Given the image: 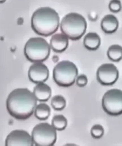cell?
I'll use <instances>...</instances> for the list:
<instances>
[{"label":"cell","mask_w":122,"mask_h":146,"mask_svg":"<svg viewBox=\"0 0 122 146\" xmlns=\"http://www.w3.org/2000/svg\"><path fill=\"white\" fill-rule=\"evenodd\" d=\"M50 108L48 105L44 103H41L36 106L35 116L40 121L46 120L50 114Z\"/></svg>","instance_id":"15"},{"label":"cell","mask_w":122,"mask_h":146,"mask_svg":"<svg viewBox=\"0 0 122 146\" xmlns=\"http://www.w3.org/2000/svg\"><path fill=\"white\" fill-rule=\"evenodd\" d=\"M37 101L33 93L27 88H18L9 94L6 108L11 116L18 120H25L32 115Z\"/></svg>","instance_id":"1"},{"label":"cell","mask_w":122,"mask_h":146,"mask_svg":"<svg viewBox=\"0 0 122 146\" xmlns=\"http://www.w3.org/2000/svg\"><path fill=\"white\" fill-rule=\"evenodd\" d=\"M51 104L52 108L55 110L61 111L65 108L66 105V101L63 96L57 95L52 98Z\"/></svg>","instance_id":"18"},{"label":"cell","mask_w":122,"mask_h":146,"mask_svg":"<svg viewBox=\"0 0 122 146\" xmlns=\"http://www.w3.org/2000/svg\"><path fill=\"white\" fill-rule=\"evenodd\" d=\"M100 44L101 39L97 33H88L84 39V45L89 50H96L99 47Z\"/></svg>","instance_id":"14"},{"label":"cell","mask_w":122,"mask_h":146,"mask_svg":"<svg viewBox=\"0 0 122 146\" xmlns=\"http://www.w3.org/2000/svg\"><path fill=\"white\" fill-rule=\"evenodd\" d=\"M69 44L68 38L63 33H57L52 36L50 40V47L57 53L64 52Z\"/></svg>","instance_id":"11"},{"label":"cell","mask_w":122,"mask_h":146,"mask_svg":"<svg viewBox=\"0 0 122 146\" xmlns=\"http://www.w3.org/2000/svg\"><path fill=\"white\" fill-rule=\"evenodd\" d=\"M60 25V17L55 10L48 7H40L33 14L31 26L38 35L48 36L55 33Z\"/></svg>","instance_id":"2"},{"label":"cell","mask_w":122,"mask_h":146,"mask_svg":"<svg viewBox=\"0 0 122 146\" xmlns=\"http://www.w3.org/2000/svg\"><path fill=\"white\" fill-rule=\"evenodd\" d=\"M107 56L112 61L115 62H119L122 59V47L119 45L110 46L107 50Z\"/></svg>","instance_id":"16"},{"label":"cell","mask_w":122,"mask_h":146,"mask_svg":"<svg viewBox=\"0 0 122 146\" xmlns=\"http://www.w3.org/2000/svg\"><path fill=\"white\" fill-rule=\"evenodd\" d=\"M104 133L103 127L99 124H96L92 127L91 130V135L93 138L96 139H100L102 137Z\"/></svg>","instance_id":"19"},{"label":"cell","mask_w":122,"mask_h":146,"mask_svg":"<svg viewBox=\"0 0 122 146\" xmlns=\"http://www.w3.org/2000/svg\"><path fill=\"white\" fill-rule=\"evenodd\" d=\"M101 27L105 33L112 34L117 30L119 27V21L115 15H107L103 18L101 23Z\"/></svg>","instance_id":"12"},{"label":"cell","mask_w":122,"mask_h":146,"mask_svg":"<svg viewBox=\"0 0 122 146\" xmlns=\"http://www.w3.org/2000/svg\"><path fill=\"white\" fill-rule=\"evenodd\" d=\"M31 136L27 131L16 130L8 135L5 141L6 146H33Z\"/></svg>","instance_id":"9"},{"label":"cell","mask_w":122,"mask_h":146,"mask_svg":"<svg viewBox=\"0 0 122 146\" xmlns=\"http://www.w3.org/2000/svg\"><path fill=\"white\" fill-rule=\"evenodd\" d=\"M77 75L76 66L69 60L60 62L53 70V78L55 83L62 87H69L73 85Z\"/></svg>","instance_id":"5"},{"label":"cell","mask_w":122,"mask_h":146,"mask_svg":"<svg viewBox=\"0 0 122 146\" xmlns=\"http://www.w3.org/2000/svg\"><path fill=\"white\" fill-rule=\"evenodd\" d=\"M6 0H0V4H3L6 2Z\"/></svg>","instance_id":"22"},{"label":"cell","mask_w":122,"mask_h":146,"mask_svg":"<svg viewBox=\"0 0 122 146\" xmlns=\"http://www.w3.org/2000/svg\"><path fill=\"white\" fill-rule=\"evenodd\" d=\"M50 53V47L45 39L40 37L32 38L25 45L24 54L27 60L32 63L43 62Z\"/></svg>","instance_id":"4"},{"label":"cell","mask_w":122,"mask_h":146,"mask_svg":"<svg viewBox=\"0 0 122 146\" xmlns=\"http://www.w3.org/2000/svg\"><path fill=\"white\" fill-rule=\"evenodd\" d=\"M32 139L36 146H52L55 145L57 134L55 128L46 123L38 124L33 129Z\"/></svg>","instance_id":"6"},{"label":"cell","mask_w":122,"mask_h":146,"mask_svg":"<svg viewBox=\"0 0 122 146\" xmlns=\"http://www.w3.org/2000/svg\"><path fill=\"white\" fill-rule=\"evenodd\" d=\"M33 94L38 101L46 102L51 97L52 89L47 84L40 83L35 86Z\"/></svg>","instance_id":"13"},{"label":"cell","mask_w":122,"mask_h":146,"mask_svg":"<svg viewBox=\"0 0 122 146\" xmlns=\"http://www.w3.org/2000/svg\"><path fill=\"white\" fill-rule=\"evenodd\" d=\"M102 108L112 116H119L122 113V91L113 89L107 91L103 96Z\"/></svg>","instance_id":"7"},{"label":"cell","mask_w":122,"mask_h":146,"mask_svg":"<svg viewBox=\"0 0 122 146\" xmlns=\"http://www.w3.org/2000/svg\"><path fill=\"white\" fill-rule=\"evenodd\" d=\"M97 79L104 86L112 85L119 78V71L113 64L106 63L100 66L97 71Z\"/></svg>","instance_id":"8"},{"label":"cell","mask_w":122,"mask_h":146,"mask_svg":"<svg viewBox=\"0 0 122 146\" xmlns=\"http://www.w3.org/2000/svg\"><path fill=\"white\" fill-rule=\"evenodd\" d=\"M28 76L33 83H44L48 80L49 70L48 67L42 62L34 63L30 66L28 71Z\"/></svg>","instance_id":"10"},{"label":"cell","mask_w":122,"mask_h":146,"mask_svg":"<svg viewBox=\"0 0 122 146\" xmlns=\"http://www.w3.org/2000/svg\"><path fill=\"white\" fill-rule=\"evenodd\" d=\"M87 27V21L82 15L69 13L63 18L60 24L61 30L68 38L73 40H80L85 35Z\"/></svg>","instance_id":"3"},{"label":"cell","mask_w":122,"mask_h":146,"mask_svg":"<svg viewBox=\"0 0 122 146\" xmlns=\"http://www.w3.org/2000/svg\"><path fill=\"white\" fill-rule=\"evenodd\" d=\"M52 123L56 130L62 131L67 126V120L64 115H57L52 118Z\"/></svg>","instance_id":"17"},{"label":"cell","mask_w":122,"mask_h":146,"mask_svg":"<svg viewBox=\"0 0 122 146\" xmlns=\"http://www.w3.org/2000/svg\"><path fill=\"white\" fill-rule=\"evenodd\" d=\"M108 7L112 13H119L122 8L121 2L120 0H111Z\"/></svg>","instance_id":"20"},{"label":"cell","mask_w":122,"mask_h":146,"mask_svg":"<svg viewBox=\"0 0 122 146\" xmlns=\"http://www.w3.org/2000/svg\"><path fill=\"white\" fill-rule=\"evenodd\" d=\"M76 85L79 87H84L87 83V78L85 74L80 75L76 78Z\"/></svg>","instance_id":"21"}]
</instances>
